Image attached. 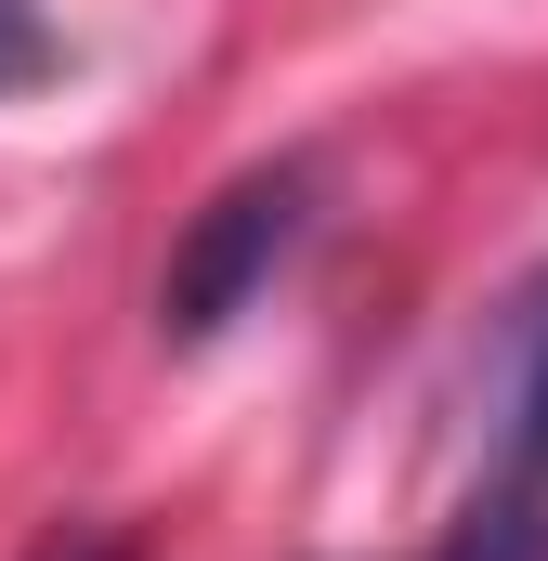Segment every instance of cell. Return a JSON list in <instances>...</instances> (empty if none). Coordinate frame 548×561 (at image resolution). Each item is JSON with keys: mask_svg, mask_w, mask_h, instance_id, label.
Listing matches in <instances>:
<instances>
[{"mask_svg": "<svg viewBox=\"0 0 548 561\" xmlns=\"http://www.w3.org/2000/svg\"><path fill=\"white\" fill-rule=\"evenodd\" d=\"M39 66H53V26H39L26 0H0V92H26Z\"/></svg>", "mask_w": 548, "mask_h": 561, "instance_id": "obj_3", "label": "cell"}, {"mask_svg": "<svg viewBox=\"0 0 548 561\" xmlns=\"http://www.w3.org/2000/svg\"><path fill=\"white\" fill-rule=\"evenodd\" d=\"M39 561H132V536H105V523H79V536H53Z\"/></svg>", "mask_w": 548, "mask_h": 561, "instance_id": "obj_4", "label": "cell"}, {"mask_svg": "<svg viewBox=\"0 0 548 561\" xmlns=\"http://www.w3.org/2000/svg\"><path fill=\"white\" fill-rule=\"evenodd\" d=\"M431 561H548V300L523 313V366H510V431H496V470L470 483L457 536Z\"/></svg>", "mask_w": 548, "mask_h": 561, "instance_id": "obj_2", "label": "cell"}, {"mask_svg": "<svg viewBox=\"0 0 548 561\" xmlns=\"http://www.w3.org/2000/svg\"><path fill=\"white\" fill-rule=\"evenodd\" d=\"M300 222H313V170H300V157L236 170V183L183 222V249H170V275H157V327H170L183 353H196V340H222V327L274 287V262L300 249Z\"/></svg>", "mask_w": 548, "mask_h": 561, "instance_id": "obj_1", "label": "cell"}]
</instances>
